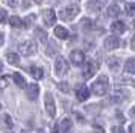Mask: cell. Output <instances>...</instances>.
Segmentation results:
<instances>
[{"instance_id": "6da1fadb", "label": "cell", "mask_w": 135, "mask_h": 133, "mask_svg": "<svg viewBox=\"0 0 135 133\" xmlns=\"http://www.w3.org/2000/svg\"><path fill=\"white\" fill-rule=\"evenodd\" d=\"M108 88H109V83H108V77L106 76H100L91 86L93 94L94 95H99V97L105 95L108 92Z\"/></svg>"}, {"instance_id": "7a4b0ae2", "label": "cell", "mask_w": 135, "mask_h": 133, "mask_svg": "<svg viewBox=\"0 0 135 133\" xmlns=\"http://www.w3.org/2000/svg\"><path fill=\"white\" fill-rule=\"evenodd\" d=\"M18 52L21 54H25V56H31L37 52V44L31 39H26V41L20 42L18 44Z\"/></svg>"}, {"instance_id": "3957f363", "label": "cell", "mask_w": 135, "mask_h": 133, "mask_svg": "<svg viewBox=\"0 0 135 133\" xmlns=\"http://www.w3.org/2000/svg\"><path fill=\"white\" fill-rule=\"evenodd\" d=\"M78 14H79V8L71 5V6L64 8L62 11H59V18H61V20H65V21H70V20H73Z\"/></svg>"}, {"instance_id": "277c9868", "label": "cell", "mask_w": 135, "mask_h": 133, "mask_svg": "<svg viewBox=\"0 0 135 133\" xmlns=\"http://www.w3.org/2000/svg\"><path fill=\"white\" fill-rule=\"evenodd\" d=\"M44 108H46V112H47V115H49L50 118L55 116L56 104H55V98H53V95H52L50 92H47L46 97H44Z\"/></svg>"}, {"instance_id": "5b68a950", "label": "cell", "mask_w": 135, "mask_h": 133, "mask_svg": "<svg viewBox=\"0 0 135 133\" xmlns=\"http://www.w3.org/2000/svg\"><path fill=\"white\" fill-rule=\"evenodd\" d=\"M68 71V64L62 56H58L55 59V74L56 76H64Z\"/></svg>"}, {"instance_id": "8992f818", "label": "cell", "mask_w": 135, "mask_h": 133, "mask_svg": "<svg viewBox=\"0 0 135 133\" xmlns=\"http://www.w3.org/2000/svg\"><path fill=\"white\" fill-rule=\"evenodd\" d=\"M99 65L96 64H93V62H86L85 65H84V71H82V76H84V79L85 80H88V79H91L94 74H96V71H97Z\"/></svg>"}, {"instance_id": "52a82bcc", "label": "cell", "mask_w": 135, "mask_h": 133, "mask_svg": "<svg viewBox=\"0 0 135 133\" xmlns=\"http://www.w3.org/2000/svg\"><path fill=\"white\" fill-rule=\"evenodd\" d=\"M70 60L73 65H82L84 60H85V53L82 50H73L70 53Z\"/></svg>"}, {"instance_id": "ba28073f", "label": "cell", "mask_w": 135, "mask_h": 133, "mask_svg": "<svg viewBox=\"0 0 135 133\" xmlns=\"http://www.w3.org/2000/svg\"><path fill=\"white\" fill-rule=\"evenodd\" d=\"M43 21L46 26H53L56 21V12L53 9H46V11H43Z\"/></svg>"}, {"instance_id": "9c48e42d", "label": "cell", "mask_w": 135, "mask_h": 133, "mask_svg": "<svg viewBox=\"0 0 135 133\" xmlns=\"http://www.w3.org/2000/svg\"><path fill=\"white\" fill-rule=\"evenodd\" d=\"M76 97H78L79 101H85L90 97V89L86 88L85 85H78L76 86Z\"/></svg>"}, {"instance_id": "30bf717a", "label": "cell", "mask_w": 135, "mask_h": 133, "mask_svg": "<svg viewBox=\"0 0 135 133\" xmlns=\"http://www.w3.org/2000/svg\"><path fill=\"white\" fill-rule=\"evenodd\" d=\"M120 47V38L117 36H108L105 39V48L106 50H115Z\"/></svg>"}, {"instance_id": "8fae6325", "label": "cell", "mask_w": 135, "mask_h": 133, "mask_svg": "<svg viewBox=\"0 0 135 133\" xmlns=\"http://www.w3.org/2000/svg\"><path fill=\"white\" fill-rule=\"evenodd\" d=\"M38 94H40V86L35 83H32L27 86V89H26V95H27V98L29 100H35L38 97Z\"/></svg>"}, {"instance_id": "7c38bea8", "label": "cell", "mask_w": 135, "mask_h": 133, "mask_svg": "<svg viewBox=\"0 0 135 133\" xmlns=\"http://www.w3.org/2000/svg\"><path fill=\"white\" fill-rule=\"evenodd\" d=\"M108 3V0H96V2H90L88 3V9L91 12H99L105 5Z\"/></svg>"}, {"instance_id": "4fadbf2b", "label": "cell", "mask_w": 135, "mask_h": 133, "mask_svg": "<svg viewBox=\"0 0 135 133\" xmlns=\"http://www.w3.org/2000/svg\"><path fill=\"white\" fill-rule=\"evenodd\" d=\"M111 30L114 32V33H124L126 32V24L120 21V20H117L114 23L111 24Z\"/></svg>"}, {"instance_id": "5bb4252c", "label": "cell", "mask_w": 135, "mask_h": 133, "mask_svg": "<svg viewBox=\"0 0 135 133\" xmlns=\"http://www.w3.org/2000/svg\"><path fill=\"white\" fill-rule=\"evenodd\" d=\"M55 36L59 38V39H65V38H68V30L65 29V27H62V26H56L55 27Z\"/></svg>"}, {"instance_id": "9a60e30c", "label": "cell", "mask_w": 135, "mask_h": 133, "mask_svg": "<svg viewBox=\"0 0 135 133\" xmlns=\"http://www.w3.org/2000/svg\"><path fill=\"white\" fill-rule=\"evenodd\" d=\"M29 73L32 74V77L35 79V80H40V79H43V70L37 65H32L29 68Z\"/></svg>"}, {"instance_id": "2e32d148", "label": "cell", "mask_w": 135, "mask_h": 133, "mask_svg": "<svg viewBox=\"0 0 135 133\" xmlns=\"http://www.w3.org/2000/svg\"><path fill=\"white\" fill-rule=\"evenodd\" d=\"M124 71L128 74H135V59H128L124 62Z\"/></svg>"}, {"instance_id": "e0dca14e", "label": "cell", "mask_w": 135, "mask_h": 133, "mask_svg": "<svg viewBox=\"0 0 135 133\" xmlns=\"http://www.w3.org/2000/svg\"><path fill=\"white\" fill-rule=\"evenodd\" d=\"M120 8L117 5H111V6H108V9H106V15L108 17H118L120 15Z\"/></svg>"}, {"instance_id": "ac0fdd59", "label": "cell", "mask_w": 135, "mask_h": 133, "mask_svg": "<svg viewBox=\"0 0 135 133\" xmlns=\"http://www.w3.org/2000/svg\"><path fill=\"white\" fill-rule=\"evenodd\" d=\"M9 24H11L12 27H15V29H18V27H23V26H25L23 20H21L20 17H17V15H12V17L9 18Z\"/></svg>"}, {"instance_id": "d6986e66", "label": "cell", "mask_w": 135, "mask_h": 133, "mask_svg": "<svg viewBox=\"0 0 135 133\" xmlns=\"http://www.w3.org/2000/svg\"><path fill=\"white\" fill-rule=\"evenodd\" d=\"M12 79H14V82L18 85L20 88H25V86H26V80H25V77H23L20 73H14V74H12Z\"/></svg>"}, {"instance_id": "ffe728a7", "label": "cell", "mask_w": 135, "mask_h": 133, "mask_svg": "<svg viewBox=\"0 0 135 133\" xmlns=\"http://www.w3.org/2000/svg\"><path fill=\"white\" fill-rule=\"evenodd\" d=\"M71 129V120H64V121H61V124H59V132L61 133H67L68 130Z\"/></svg>"}, {"instance_id": "44dd1931", "label": "cell", "mask_w": 135, "mask_h": 133, "mask_svg": "<svg viewBox=\"0 0 135 133\" xmlns=\"http://www.w3.org/2000/svg\"><path fill=\"white\" fill-rule=\"evenodd\" d=\"M2 126L5 129H11L12 127V120L8 114H2Z\"/></svg>"}, {"instance_id": "7402d4cb", "label": "cell", "mask_w": 135, "mask_h": 133, "mask_svg": "<svg viewBox=\"0 0 135 133\" xmlns=\"http://www.w3.org/2000/svg\"><path fill=\"white\" fill-rule=\"evenodd\" d=\"M124 11H126V14H128L129 17H135V2H132V3H126Z\"/></svg>"}, {"instance_id": "603a6c76", "label": "cell", "mask_w": 135, "mask_h": 133, "mask_svg": "<svg viewBox=\"0 0 135 133\" xmlns=\"http://www.w3.org/2000/svg\"><path fill=\"white\" fill-rule=\"evenodd\" d=\"M6 59L11 65H18V56H17V53H8Z\"/></svg>"}, {"instance_id": "cb8c5ba5", "label": "cell", "mask_w": 135, "mask_h": 133, "mask_svg": "<svg viewBox=\"0 0 135 133\" xmlns=\"http://www.w3.org/2000/svg\"><path fill=\"white\" fill-rule=\"evenodd\" d=\"M59 89H61L64 94H67L68 91H70V86H68V83H59Z\"/></svg>"}, {"instance_id": "d4e9b609", "label": "cell", "mask_w": 135, "mask_h": 133, "mask_svg": "<svg viewBox=\"0 0 135 133\" xmlns=\"http://www.w3.org/2000/svg\"><path fill=\"white\" fill-rule=\"evenodd\" d=\"M129 116H131L132 120H135V106H132V108L129 109Z\"/></svg>"}, {"instance_id": "484cf974", "label": "cell", "mask_w": 135, "mask_h": 133, "mask_svg": "<svg viewBox=\"0 0 135 133\" xmlns=\"http://www.w3.org/2000/svg\"><path fill=\"white\" fill-rule=\"evenodd\" d=\"M114 133H124V129L122 126H117V127H114Z\"/></svg>"}, {"instance_id": "4316f807", "label": "cell", "mask_w": 135, "mask_h": 133, "mask_svg": "<svg viewBox=\"0 0 135 133\" xmlns=\"http://www.w3.org/2000/svg\"><path fill=\"white\" fill-rule=\"evenodd\" d=\"M109 64H111V70H114V71H115L117 70V64H118V60H109Z\"/></svg>"}, {"instance_id": "83f0119b", "label": "cell", "mask_w": 135, "mask_h": 133, "mask_svg": "<svg viewBox=\"0 0 135 133\" xmlns=\"http://www.w3.org/2000/svg\"><path fill=\"white\" fill-rule=\"evenodd\" d=\"M80 26H82V27H88V26H90V20H82V21H80Z\"/></svg>"}, {"instance_id": "f1b7e54d", "label": "cell", "mask_w": 135, "mask_h": 133, "mask_svg": "<svg viewBox=\"0 0 135 133\" xmlns=\"http://www.w3.org/2000/svg\"><path fill=\"white\" fill-rule=\"evenodd\" d=\"M5 21H6V11L3 9L2 11V23H5Z\"/></svg>"}, {"instance_id": "f546056e", "label": "cell", "mask_w": 135, "mask_h": 133, "mask_svg": "<svg viewBox=\"0 0 135 133\" xmlns=\"http://www.w3.org/2000/svg\"><path fill=\"white\" fill-rule=\"evenodd\" d=\"M131 48L135 50V36H132V39H131Z\"/></svg>"}, {"instance_id": "4dcf8cb0", "label": "cell", "mask_w": 135, "mask_h": 133, "mask_svg": "<svg viewBox=\"0 0 135 133\" xmlns=\"http://www.w3.org/2000/svg\"><path fill=\"white\" fill-rule=\"evenodd\" d=\"M23 6L25 8H29L31 6V0H23Z\"/></svg>"}, {"instance_id": "1f68e13d", "label": "cell", "mask_w": 135, "mask_h": 133, "mask_svg": "<svg viewBox=\"0 0 135 133\" xmlns=\"http://www.w3.org/2000/svg\"><path fill=\"white\" fill-rule=\"evenodd\" d=\"M129 133H135V124H131L129 126Z\"/></svg>"}, {"instance_id": "d6a6232c", "label": "cell", "mask_w": 135, "mask_h": 133, "mask_svg": "<svg viewBox=\"0 0 135 133\" xmlns=\"http://www.w3.org/2000/svg\"><path fill=\"white\" fill-rule=\"evenodd\" d=\"M33 20H35V15H29V17H27V23H32Z\"/></svg>"}, {"instance_id": "836d02e7", "label": "cell", "mask_w": 135, "mask_h": 133, "mask_svg": "<svg viewBox=\"0 0 135 133\" xmlns=\"http://www.w3.org/2000/svg\"><path fill=\"white\" fill-rule=\"evenodd\" d=\"M8 2H9L11 6H17V0H8Z\"/></svg>"}, {"instance_id": "e575fe53", "label": "cell", "mask_w": 135, "mask_h": 133, "mask_svg": "<svg viewBox=\"0 0 135 133\" xmlns=\"http://www.w3.org/2000/svg\"><path fill=\"white\" fill-rule=\"evenodd\" d=\"M103 133V130H102V129H100V127H94V133Z\"/></svg>"}, {"instance_id": "d590c367", "label": "cell", "mask_w": 135, "mask_h": 133, "mask_svg": "<svg viewBox=\"0 0 135 133\" xmlns=\"http://www.w3.org/2000/svg\"><path fill=\"white\" fill-rule=\"evenodd\" d=\"M37 133H44V132H43V130H38V132H37Z\"/></svg>"}, {"instance_id": "8d00e7d4", "label": "cell", "mask_w": 135, "mask_h": 133, "mask_svg": "<svg viewBox=\"0 0 135 133\" xmlns=\"http://www.w3.org/2000/svg\"><path fill=\"white\" fill-rule=\"evenodd\" d=\"M117 2H118V0H117Z\"/></svg>"}]
</instances>
